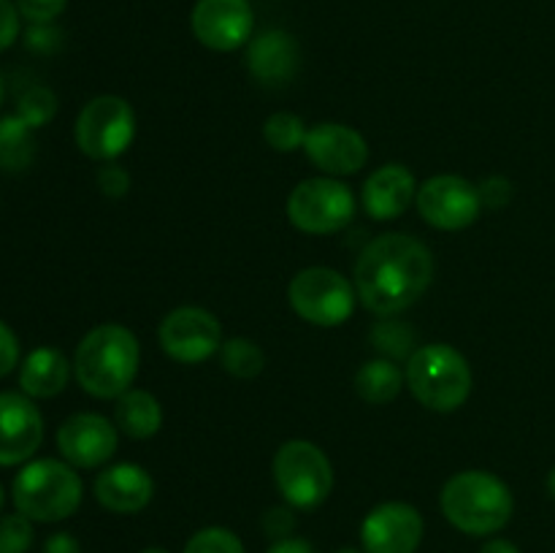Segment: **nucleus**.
Masks as SVG:
<instances>
[{"label":"nucleus","mask_w":555,"mask_h":553,"mask_svg":"<svg viewBox=\"0 0 555 553\" xmlns=\"http://www.w3.org/2000/svg\"><path fill=\"white\" fill-rule=\"evenodd\" d=\"M266 553H318L314 545L304 537H285V540H274Z\"/></svg>","instance_id":"38"},{"label":"nucleus","mask_w":555,"mask_h":553,"mask_svg":"<svg viewBox=\"0 0 555 553\" xmlns=\"http://www.w3.org/2000/svg\"><path fill=\"white\" fill-rule=\"evenodd\" d=\"M190 25L206 49L233 52L253 38L255 14L249 0H198Z\"/></svg>","instance_id":"12"},{"label":"nucleus","mask_w":555,"mask_h":553,"mask_svg":"<svg viewBox=\"0 0 555 553\" xmlns=\"http://www.w3.org/2000/svg\"><path fill=\"white\" fill-rule=\"evenodd\" d=\"M404 380L401 369L390 358H377V361H369L358 369L356 390L369 404H388L401 394Z\"/></svg>","instance_id":"22"},{"label":"nucleus","mask_w":555,"mask_h":553,"mask_svg":"<svg viewBox=\"0 0 555 553\" xmlns=\"http://www.w3.org/2000/svg\"><path fill=\"white\" fill-rule=\"evenodd\" d=\"M98 188L108 198H122L130 190V177L122 166H106L98 171Z\"/></svg>","instance_id":"33"},{"label":"nucleus","mask_w":555,"mask_h":553,"mask_svg":"<svg viewBox=\"0 0 555 553\" xmlns=\"http://www.w3.org/2000/svg\"><path fill=\"white\" fill-rule=\"evenodd\" d=\"M547 493H551V499L555 502V466L551 470V475H547Z\"/></svg>","instance_id":"40"},{"label":"nucleus","mask_w":555,"mask_h":553,"mask_svg":"<svg viewBox=\"0 0 555 553\" xmlns=\"http://www.w3.org/2000/svg\"><path fill=\"white\" fill-rule=\"evenodd\" d=\"M36 128L25 123L20 114L0 117V168L3 171H25L36 157Z\"/></svg>","instance_id":"23"},{"label":"nucleus","mask_w":555,"mask_h":553,"mask_svg":"<svg viewBox=\"0 0 555 553\" xmlns=\"http://www.w3.org/2000/svg\"><path fill=\"white\" fill-rule=\"evenodd\" d=\"M304 152L314 166L334 177L358 173L369 160L366 139L356 128L339 123H320L307 130Z\"/></svg>","instance_id":"16"},{"label":"nucleus","mask_w":555,"mask_h":553,"mask_svg":"<svg viewBox=\"0 0 555 553\" xmlns=\"http://www.w3.org/2000/svg\"><path fill=\"white\" fill-rule=\"evenodd\" d=\"M70 377V363L54 347H38L25 358L20 372V385L30 399H52L63 394Z\"/></svg>","instance_id":"20"},{"label":"nucleus","mask_w":555,"mask_h":553,"mask_svg":"<svg viewBox=\"0 0 555 553\" xmlns=\"http://www.w3.org/2000/svg\"><path fill=\"white\" fill-rule=\"evenodd\" d=\"M3 502H5V491H3V486H0V510H3Z\"/></svg>","instance_id":"43"},{"label":"nucleus","mask_w":555,"mask_h":553,"mask_svg":"<svg viewBox=\"0 0 555 553\" xmlns=\"http://www.w3.org/2000/svg\"><path fill=\"white\" fill-rule=\"evenodd\" d=\"M16 114H20L30 128H43V125L57 114V95H54L49 87H27L20 95V103H16Z\"/></svg>","instance_id":"27"},{"label":"nucleus","mask_w":555,"mask_h":553,"mask_svg":"<svg viewBox=\"0 0 555 553\" xmlns=\"http://www.w3.org/2000/svg\"><path fill=\"white\" fill-rule=\"evenodd\" d=\"M117 426L98 412H76L57 428V448L76 470H98L117 453Z\"/></svg>","instance_id":"14"},{"label":"nucleus","mask_w":555,"mask_h":553,"mask_svg":"<svg viewBox=\"0 0 555 553\" xmlns=\"http://www.w3.org/2000/svg\"><path fill=\"white\" fill-rule=\"evenodd\" d=\"M20 36V9L11 0H0V52Z\"/></svg>","instance_id":"34"},{"label":"nucleus","mask_w":555,"mask_h":553,"mask_svg":"<svg viewBox=\"0 0 555 553\" xmlns=\"http://www.w3.org/2000/svg\"><path fill=\"white\" fill-rule=\"evenodd\" d=\"M287 298L301 320L320 325V329H334V325L347 323L350 314L356 312L358 291L339 271L325 269V266H309L293 276Z\"/></svg>","instance_id":"7"},{"label":"nucleus","mask_w":555,"mask_h":553,"mask_svg":"<svg viewBox=\"0 0 555 553\" xmlns=\"http://www.w3.org/2000/svg\"><path fill=\"white\" fill-rule=\"evenodd\" d=\"M141 553H168V551H166V548H144Z\"/></svg>","instance_id":"41"},{"label":"nucleus","mask_w":555,"mask_h":553,"mask_svg":"<svg viewBox=\"0 0 555 553\" xmlns=\"http://www.w3.org/2000/svg\"><path fill=\"white\" fill-rule=\"evenodd\" d=\"M155 497V480L139 464H114L103 470L95 480V499L112 513H141Z\"/></svg>","instance_id":"17"},{"label":"nucleus","mask_w":555,"mask_h":553,"mask_svg":"<svg viewBox=\"0 0 555 553\" xmlns=\"http://www.w3.org/2000/svg\"><path fill=\"white\" fill-rule=\"evenodd\" d=\"M68 0H16V9L33 25H49L65 11Z\"/></svg>","instance_id":"30"},{"label":"nucleus","mask_w":555,"mask_h":553,"mask_svg":"<svg viewBox=\"0 0 555 553\" xmlns=\"http://www.w3.org/2000/svg\"><path fill=\"white\" fill-rule=\"evenodd\" d=\"M480 553H520V548L513 545L509 540H502V537H496V540H488L486 545L480 548Z\"/></svg>","instance_id":"39"},{"label":"nucleus","mask_w":555,"mask_h":553,"mask_svg":"<svg viewBox=\"0 0 555 553\" xmlns=\"http://www.w3.org/2000/svg\"><path fill=\"white\" fill-rule=\"evenodd\" d=\"M404 377L412 396L434 412L459 410L472 394L469 363L450 345L417 347L410 356Z\"/></svg>","instance_id":"5"},{"label":"nucleus","mask_w":555,"mask_h":553,"mask_svg":"<svg viewBox=\"0 0 555 553\" xmlns=\"http://www.w3.org/2000/svg\"><path fill=\"white\" fill-rule=\"evenodd\" d=\"M16 361H20V342H16L14 331L0 320V377L11 374Z\"/></svg>","instance_id":"35"},{"label":"nucleus","mask_w":555,"mask_h":553,"mask_svg":"<svg viewBox=\"0 0 555 553\" xmlns=\"http://www.w3.org/2000/svg\"><path fill=\"white\" fill-rule=\"evenodd\" d=\"M0 106H3V79H0Z\"/></svg>","instance_id":"44"},{"label":"nucleus","mask_w":555,"mask_h":553,"mask_svg":"<svg viewBox=\"0 0 555 553\" xmlns=\"http://www.w3.org/2000/svg\"><path fill=\"white\" fill-rule=\"evenodd\" d=\"M135 136V114L119 95H98L87 103L76 119V144L92 160H114Z\"/></svg>","instance_id":"9"},{"label":"nucleus","mask_w":555,"mask_h":553,"mask_svg":"<svg viewBox=\"0 0 555 553\" xmlns=\"http://www.w3.org/2000/svg\"><path fill=\"white\" fill-rule=\"evenodd\" d=\"M11 497H14L16 513L27 515L30 520H41V524H54V520L70 518L79 510L81 477L68 461L38 459L22 466L11 486Z\"/></svg>","instance_id":"4"},{"label":"nucleus","mask_w":555,"mask_h":553,"mask_svg":"<svg viewBox=\"0 0 555 553\" xmlns=\"http://www.w3.org/2000/svg\"><path fill=\"white\" fill-rule=\"evenodd\" d=\"M372 342L388 358H410L415 352L412 350L415 347V331L410 325L399 323V320H379L372 329Z\"/></svg>","instance_id":"26"},{"label":"nucleus","mask_w":555,"mask_h":553,"mask_svg":"<svg viewBox=\"0 0 555 553\" xmlns=\"http://www.w3.org/2000/svg\"><path fill=\"white\" fill-rule=\"evenodd\" d=\"M43 442V417L30 396L0 394V466L30 459Z\"/></svg>","instance_id":"15"},{"label":"nucleus","mask_w":555,"mask_h":553,"mask_svg":"<svg viewBox=\"0 0 555 553\" xmlns=\"http://www.w3.org/2000/svg\"><path fill=\"white\" fill-rule=\"evenodd\" d=\"M274 483L291 507L314 510L334 488V466L314 442L291 439L274 455Z\"/></svg>","instance_id":"6"},{"label":"nucleus","mask_w":555,"mask_h":553,"mask_svg":"<svg viewBox=\"0 0 555 553\" xmlns=\"http://www.w3.org/2000/svg\"><path fill=\"white\" fill-rule=\"evenodd\" d=\"M114 421H117V428H122L130 439L155 437L163 426L160 401L150 390H125L117 399V407H114Z\"/></svg>","instance_id":"21"},{"label":"nucleus","mask_w":555,"mask_h":553,"mask_svg":"<svg viewBox=\"0 0 555 553\" xmlns=\"http://www.w3.org/2000/svg\"><path fill=\"white\" fill-rule=\"evenodd\" d=\"M139 361L141 347L133 331L117 323H103L76 347V383L95 399H119L133 385Z\"/></svg>","instance_id":"2"},{"label":"nucleus","mask_w":555,"mask_h":553,"mask_svg":"<svg viewBox=\"0 0 555 553\" xmlns=\"http://www.w3.org/2000/svg\"><path fill=\"white\" fill-rule=\"evenodd\" d=\"M43 553H81V545L68 531H57L43 542Z\"/></svg>","instance_id":"37"},{"label":"nucleus","mask_w":555,"mask_h":553,"mask_svg":"<svg viewBox=\"0 0 555 553\" xmlns=\"http://www.w3.org/2000/svg\"><path fill=\"white\" fill-rule=\"evenodd\" d=\"M293 529H296V515L291 507H271L263 515V531L271 540H285L293 535Z\"/></svg>","instance_id":"32"},{"label":"nucleus","mask_w":555,"mask_h":553,"mask_svg":"<svg viewBox=\"0 0 555 553\" xmlns=\"http://www.w3.org/2000/svg\"><path fill=\"white\" fill-rule=\"evenodd\" d=\"M287 217L298 231L312 236L339 233L356 217V195L339 179H304L287 198Z\"/></svg>","instance_id":"8"},{"label":"nucleus","mask_w":555,"mask_h":553,"mask_svg":"<svg viewBox=\"0 0 555 553\" xmlns=\"http://www.w3.org/2000/svg\"><path fill=\"white\" fill-rule=\"evenodd\" d=\"M477 190H480L482 206H488V209H502L513 198V182L504 177H488Z\"/></svg>","instance_id":"31"},{"label":"nucleus","mask_w":555,"mask_h":553,"mask_svg":"<svg viewBox=\"0 0 555 553\" xmlns=\"http://www.w3.org/2000/svg\"><path fill=\"white\" fill-rule=\"evenodd\" d=\"M247 68L260 85H285L298 68V47L291 33L266 30L249 41Z\"/></svg>","instance_id":"19"},{"label":"nucleus","mask_w":555,"mask_h":553,"mask_svg":"<svg viewBox=\"0 0 555 553\" xmlns=\"http://www.w3.org/2000/svg\"><path fill=\"white\" fill-rule=\"evenodd\" d=\"M60 41V33L52 30L49 25H33L30 30H27V49H36V52H52L54 47H57Z\"/></svg>","instance_id":"36"},{"label":"nucleus","mask_w":555,"mask_h":553,"mask_svg":"<svg viewBox=\"0 0 555 553\" xmlns=\"http://www.w3.org/2000/svg\"><path fill=\"white\" fill-rule=\"evenodd\" d=\"M417 211L439 231H464L480 217V190L464 177L442 173L417 188Z\"/></svg>","instance_id":"10"},{"label":"nucleus","mask_w":555,"mask_h":553,"mask_svg":"<svg viewBox=\"0 0 555 553\" xmlns=\"http://www.w3.org/2000/svg\"><path fill=\"white\" fill-rule=\"evenodd\" d=\"M33 520L27 515L14 513L0 518V553H27L33 545Z\"/></svg>","instance_id":"29"},{"label":"nucleus","mask_w":555,"mask_h":553,"mask_svg":"<svg viewBox=\"0 0 555 553\" xmlns=\"http://www.w3.org/2000/svg\"><path fill=\"white\" fill-rule=\"evenodd\" d=\"M160 347L179 363H204L222 347L220 320L201 307H179L163 318Z\"/></svg>","instance_id":"11"},{"label":"nucleus","mask_w":555,"mask_h":553,"mask_svg":"<svg viewBox=\"0 0 555 553\" xmlns=\"http://www.w3.org/2000/svg\"><path fill=\"white\" fill-rule=\"evenodd\" d=\"M442 513L459 531L472 537L496 535L509 524L515 510L513 491L502 477L486 470H466L442 488Z\"/></svg>","instance_id":"3"},{"label":"nucleus","mask_w":555,"mask_h":553,"mask_svg":"<svg viewBox=\"0 0 555 553\" xmlns=\"http://www.w3.org/2000/svg\"><path fill=\"white\" fill-rule=\"evenodd\" d=\"M434 280V258L406 233H383L363 247L356 263V291L369 312L393 318L410 309Z\"/></svg>","instance_id":"1"},{"label":"nucleus","mask_w":555,"mask_h":553,"mask_svg":"<svg viewBox=\"0 0 555 553\" xmlns=\"http://www.w3.org/2000/svg\"><path fill=\"white\" fill-rule=\"evenodd\" d=\"M423 531L421 510L406 502H383L363 518L361 542L366 553H415Z\"/></svg>","instance_id":"13"},{"label":"nucleus","mask_w":555,"mask_h":553,"mask_svg":"<svg viewBox=\"0 0 555 553\" xmlns=\"http://www.w3.org/2000/svg\"><path fill=\"white\" fill-rule=\"evenodd\" d=\"M336 553H366V551H358V548H339Z\"/></svg>","instance_id":"42"},{"label":"nucleus","mask_w":555,"mask_h":553,"mask_svg":"<svg viewBox=\"0 0 555 553\" xmlns=\"http://www.w3.org/2000/svg\"><path fill=\"white\" fill-rule=\"evenodd\" d=\"M220 361L225 366V372L238 380L258 377L266 366L263 350L253 339H247V336H233V339L222 342Z\"/></svg>","instance_id":"24"},{"label":"nucleus","mask_w":555,"mask_h":553,"mask_svg":"<svg viewBox=\"0 0 555 553\" xmlns=\"http://www.w3.org/2000/svg\"><path fill=\"white\" fill-rule=\"evenodd\" d=\"M417 198L415 177L401 163H388L377 168L372 177L363 182V209L374 220H396L410 209Z\"/></svg>","instance_id":"18"},{"label":"nucleus","mask_w":555,"mask_h":553,"mask_svg":"<svg viewBox=\"0 0 555 553\" xmlns=\"http://www.w3.org/2000/svg\"><path fill=\"white\" fill-rule=\"evenodd\" d=\"M266 144L276 152H296L307 141V128L304 119L293 112H276L266 119L263 125Z\"/></svg>","instance_id":"25"},{"label":"nucleus","mask_w":555,"mask_h":553,"mask_svg":"<svg viewBox=\"0 0 555 553\" xmlns=\"http://www.w3.org/2000/svg\"><path fill=\"white\" fill-rule=\"evenodd\" d=\"M184 553H247L244 542L225 526H206L195 531L184 545Z\"/></svg>","instance_id":"28"}]
</instances>
